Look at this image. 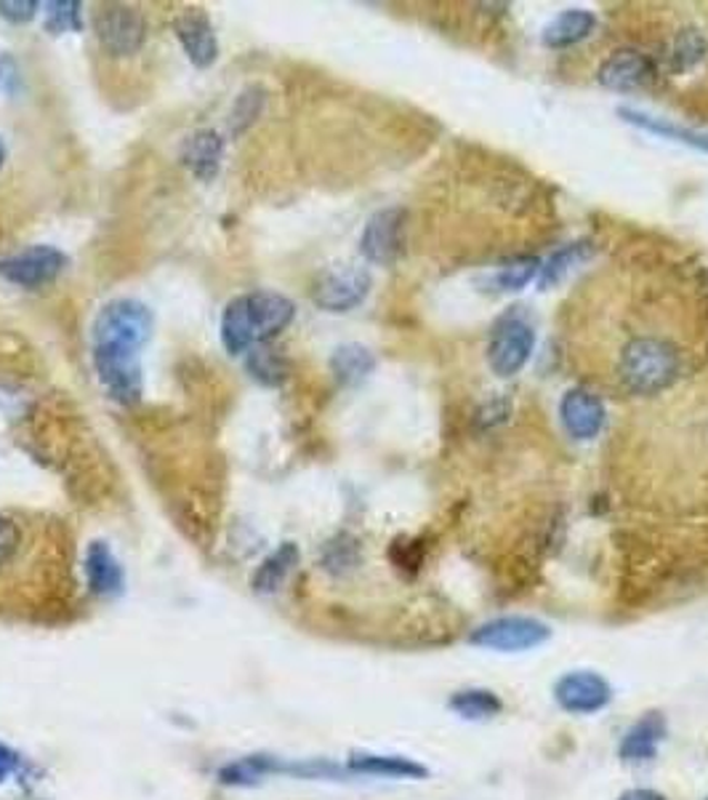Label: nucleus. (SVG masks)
Listing matches in <instances>:
<instances>
[{
    "instance_id": "nucleus-34",
    "label": "nucleus",
    "mask_w": 708,
    "mask_h": 800,
    "mask_svg": "<svg viewBox=\"0 0 708 800\" xmlns=\"http://www.w3.org/2000/svg\"><path fill=\"white\" fill-rule=\"evenodd\" d=\"M17 763H19L17 752H13L11 748H6V744L0 742V782H3V779L9 777L13 769H17Z\"/></svg>"
},
{
    "instance_id": "nucleus-28",
    "label": "nucleus",
    "mask_w": 708,
    "mask_h": 800,
    "mask_svg": "<svg viewBox=\"0 0 708 800\" xmlns=\"http://www.w3.org/2000/svg\"><path fill=\"white\" fill-rule=\"evenodd\" d=\"M248 368L261 385H280L282 376H286V363L272 349H253L251 358H248Z\"/></svg>"
},
{
    "instance_id": "nucleus-16",
    "label": "nucleus",
    "mask_w": 708,
    "mask_h": 800,
    "mask_svg": "<svg viewBox=\"0 0 708 800\" xmlns=\"http://www.w3.org/2000/svg\"><path fill=\"white\" fill-rule=\"evenodd\" d=\"M86 580L97 595H118L123 590V569L104 542H91L86 550Z\"/></svg>"
},
{
    "instance_id": "nucleus-8",
    "label": "nucleus",
    "mask_w": 708,
    "mask_h": 800,
    "mask_svg": "<svg viewBox=\"0 0 708 800\" xmlns=\"http://www.w3.org/2000/svg\"><path fill=\"white\" fill-rule=\"evenodd\" d=\"M557 704L570 715H595L612 702V685L591 670H572L555 683Z\"/></svg>"
},
{
    "instance_id": "nucleus-36",
    "label": "nucleus",
    "mask_w": 708,
    "mask_h": 800,
    "mask_svg": "<svg viewBox=\"0 0 708 800\" xmlns=\"http://www.w3.org/2000/svg\"><path fill=\"white\" fill-rule=\"evenodd\" d=\"M3 160H6V145L3 139H0V168H3Z\"/></svg>"
},
{
    "instance_id": "nucleus-25",
    "label": "nucleus",
    "mask_w": 708,
    "mask_h": 800,
    "mask_svg": "<svg viewBox=\"0 0 708 800\" xmlns=\"http://www.w3.org/2000/svg\"><path fill=\"white\" fill-rule=\"evenodd\" d=\"M24 550V529L17 517L0 513V574L19 561Z\"/></svg>"
},
{
    "instance_id": "nucleus-26",
    "label": "nucleus",
    "mask_w": 708,
    "mask_h": 800,
    "mask_svg": "<svg viewBox=\"0 0 708 800\" xmlns=\"http://www.w3.org/2000/svg\"><path fill=\"white\" fill-rule=\"evenodd\" d=\"M46 30L53 32V36L67 30H83L80 3H76V0H53V3H46Z\"/></svg>"
},
{
    "instance_id": "nucleus-29",
    "label": "nucleus",
    "mask_w": 708,
    "mask_h": 800,
    "mask_svg": "<svg viewBox=\"0 0 708 800\" xmlns=\"http://www.w3.org/2000/svg\"><path fill=\"white\" fill-rule=\"evenodd\" d=\"M261 102H265V97H261L259 91L251 89V91L242 93V97L238 99V105H235V110H232V131L235 134H240L248 124H251L256 116H259Z\"/></svg>"
},
{
    "instance_id": "nucleus-6",
    "label": "nucleus",
    "mask_w": 708,
    "mask_h": 800,
    "mask_svg": "<svg viewBox=\"0 0 708 800\" xmlns=\"http://www.w3.org/2000/svg\"><path fill=\"white\" fill-rule=\"evenodd\" d=\"M93 30H97L99 43L112 57L137 53L147 38L144 17L131 6H104V9H99L93 17Z\"/></svg>"
},
{
    "instance_id": "nucleus-31",
    "label": "nucleus",
    "mask_w": 708,
    "mask_h": 800,
    "mask_svg": "<svg viewBox=\"0 0 708 800\" xmlns=\"http://www.w3.org/2000/svg\"><path fill=\"white\" fill-rule=\"evenodd\" d=\"M38 9L40 3H36V0H0V17L9 19L13 24L30 22Z\"/></svg>"
},
{
    "instance_id": "nucleus-35",
    "label": "nucleus",
    "mask_w": 708,
    "mask_h": 800,
    "mask_svg": "<svg viewBox=\"0 0 708 800\" xmlns=\"http://www.w3.org/2000/svg\"><path fill=\"white\" fill-rule=\"evenodd\" d=\"M618 800H669V798H666L664 792L650 790V788H631V790H626Z\"/></svg>"
},
{
    "instance_id": "nucleus-22",
    "label": "nucleus",
    "mask_w": 708,
    "mask_h": 800,
    "mask_svg": "<svg viewBox=\"0 0 708 800\" xmlns=\"http://www.w3.org/2000/svg\"><path fill=\"white\" fill-rule=\"evenodd\" d=\"M448 708L461 715L463 721H490L503 710L501 697L490 689H463L450 697Z\"/></svg>"
},
{
    "instance_id": "nucleus-27",
    "label": "nucleus",
    "mask_w": 708,
    "mask_h": 800,
    "mask_svg": "<svg viewBox=\"0 0 708 800\" xmlns=\"http://www.w3.org/2000/svg\"><path fill=\"white\" fill-rule=\"evenodd\" d=\"M538 270H541V261L536 257H519L517 261H511L509 267H503L501 273L496 275L493 284L501 288V292H519L536 278Z\"/></svg>"
},
{
    "instance_id": "nucleus-20",
    "label": "nucleus",
    "mask_w": 708,
    "mask_h": 800,
    "mask_svg": "<svg viewBox=\"0 0 708 800\" xmlns=\"http://www.w3.org/2000/svg\"><path fill=\"white\" fill-rule=\"evenodd\" d=\"M618 116L626 120V124L639 126V129L660 134V137L674 139V142H682L696 147L700 152H708V134L696 131V129H687V126H677L669 124V120L656 118V116H647L642 110H634V107H618Z\"/></svg>"
},
{
    "instance_id": "nucleus-24",
    "label": "nucleus",
    "mask_w": 708,
    "mask_h": 800,
    "mask_svg": "<svg viewBox=\"0 0 708 800\" xmlns=\"http://www.w3.org/2000/svg\"><path fill=\"white\" fill-rule=\"evenodd\" d=\"M296 563H299V547H296L293 542L280 544L253 574V587L259 590V593H275V590L286 582V576L291 574Z\"/></svg>"
},
{
    "instance_id": "nucleus-11",
    "label": "nucleus",
    "mask_w": 708,
    "mask_h": 800,
    "mask_svg": "<svg viewBox=\"0 0 708 800\" xmlns=\"http://www.w3.org/2000/svg\"><path fill=\"white\" fill-rule=\"evenodd\" d=\"M656 78V65L642 51L620 49L605 59L599 67L597 80L610 91H637L645 89Z\"/></svg>"
},
{
    "instance_id": "nucleus-18",
    "label": "nucleus",
    "mask_w": 708,
    "mask_h": 800,
    "mask_svg": "<svg viewBox=\"0 0 708 800\" xmlns=\"http://www.w3.org/2000/svg\"><path fill=\"white\" fill-rule=\"evenodd\" d=\"M666 67L674 76H685V72L696 70V67L708 57V38L698 27H682L671 43L666 46Z\"/></svg>"
},
{
    "instance_id": "nucleus-23",
    "label": "nucleus",
    "mask_w": 708,
    "mask_h": 800,
    "mask_svg": "<svg viewBox=\"0 0 708 800\" xmlns=\"http://www.w3.org/2000/svg\"><path fill=\"white\" fill-rule=\"evenodd\" d=\"M595 254V246L589 244V240H581V244H570V246H562L559 251L551 254L549 259L544 261L541 270H538V288L541 292H546V288L557 286L559 280L565 278V275L570 273V267L576 265H584L586 259Z\"/></svg>"
},
{
    "instance_id": "nucleus-30",
    "label": "nucleus",
    "mask_w": 708,
    "mask_h": 800,
    "mask_svg": "<svg viewBox=\"0 0 708 800\" xmlns=\"http://www.w3.org/2000/svg\"><path fill=\"white\" fill-rule=\"evenodd\" d=\"M392 561L397 569H405V571H410V574H416L418 566L423 563V544L418 540L397 542L392 547Z\"/></svg>"
},
{
    "instance_id": "nucleus-13",
    "label": "nucleus",
    "mask_w": 708,
    "mask_h": 800,
    "mask_svg": "<svg viewBox=\"0 0 708 800\" xmlns=\"http://www.w3.org/2000/svg\"><path fill=\"white\" fill-rule=\"evenodd\" d=\"M559 416H562V425L572 435V438L591 441V438H597L599 429H602V425H605V406L597 395L576 387L562 398Z\"/></svg>"
},
{
    "instance_id": "nucleus-3",
    "label": "nucleus",
    "mask_w": 708,
    "mask_h": 800,
    "mask_svg": "<svg viewBox=\"0 0 708 800\" xmlns=\"http://www.w3.org/2000/svg\"><path fill=\"white\" fill-rule=\"evenodd\" d=\"M296 305L275 292H256L232 299L221 315V342L229 355L246 353L256 342L278 336L291 326Z\"/></svg>"
},
{
    "instance_id": "nucleus-12",
    "label": "nucleus",
    "mask_w": 708,
    "mask_h": 800,
    "mask_svg": "<svg viewBox=\"0 0 708 800\" xmlns=\"http://www.w3.org/2000/svg\"><path fill=\"white\" fill-rule=\"evenodd\" d=\"M173 32H177L181 49L195 67H211L219 57V43H216V32L211 19L202 11H185L173 19Z\"/></svg>"
},
{
    "instance_id": "nucleus-2",
    "label": "nucleus",
    "mask_w": 708,
    "mask_h": 800,
    "mask_svg": "<svg viewBox=\"0 0 708 800\" xmlns=\"http://www.w3.org/2000/svg\"><path fill=\"white\" fill-rule=\"evenodd\" d=\"M150 332V307L137 299L110 302L93 323V368L107 393L126 406L141 398L139 349L147 345Z\"/></svg>"
},
{
    "instance_id": "nucleus-7",
    "label": "nucleus",
    "mask_w": 708,
    "mask_h": 800,
    "mask_svg": "<svg viewBox=\"0 0 708 800\" xmlns=\"http://www.w3.org/2000/svg\"><path fill=\"white\" fill-rule=\"evenodd\" d=\"M370 292V275L362 267H339L328 270L317 278L312 288V299L320 310L328 313H349L362 305Z\"/></svg>"
},
{
    "instance_id": "nucleus-15",
    "label": "nucleus",
    "mask_w": 708,
    "mask_h": 800,
    "mask_svg": "<svg viewBox=\"0 0 708 800\" xmlns=\"http://www.w3.org/2000/svg\"><path fill=\"white\" fill-rule=\"evenodd\" d=\"M221 156H225V139L211 129L192 134L185 147H181V160L202 181H211L219 174Z\"/></svg>"
},
{
    "instance_id": "nucleus-32",
    "label": "nucleus",
    "mask_w": 708,
    "mask_h": 800,
    "mask_svg": "<svg viewBox=\"0 0 708 800\" xmlns=\"http://www.w3.org/2000/svg\"><path fill=\"white\" fill-rule=\"evenodd\" d=\"M19 89V65L11 53H0V93L13 97Z\"/></svg>"
},
{
    "instance_id": "nucleus-33",
    "label": "nucleus",
    "mask_w": 708,
    "mask_h": 800,
    "mask_svg": "<svg viewBox=\"0 0 708 800\" xmlns=\"http://www.w3.org/2000/svg\"><path fill=\"white\" fill-rule=\"evenodd\" d=\"M357 561V544L352 540H341L339 544H330L328 566L330 569H347L349 563Z\"/></svg>"
},
{
    "instance_id": "nucleus-21",
    "label": "nucleus",
    "mask_w": 708,
    "mask_h": 800,
    "mask_svg": "<svg viewBox=\"0 0 708 800\" xmlns=\"http://www.w3.org/2000/svg\"><path fill=\"white\" fill-rule=\"evenodd\" d=\"M373 368H376L373 353L362 345H343L336 349L333 358H330V372H333L336 379L347 387L360 385Z\"/></svg>"
},
{
    "instance_id": "nucleus-19",
    "label": "nucleus",
    "mask_w": 708,
    "mask_h": 800,
    "mask_svg": "<svg viewBox=\"0 0 708 800\" xmlns=\"http://www.w3.org/2000/svg\"><path fill=\"white\" fill-rule=\"evenodd\" d=\"M349 771H355V774L392 777V779H427L429 777L427 766L416 763L413 758L370 755V752H362V755L349 758Z\"/></svg>"
},
{
    "instance_id": "nucleus-9",
    "label": "nucleus",
    "mask_w": 708,
    "mask_h": 800,
    "mask_svg": "<svg viewBox=\"0 0 708 800\" xmlns=\"http://www.w3.org/2000/svg\"><path fill=\"white\" fill-rule=\"evenodd\" d=\"M405 221H408V214L400 206L376 211L368 219L366 230H362V257L373 261V265H392V261H397L405 244Z\"/></svg>"
},
{
    "instance_id": "nucleus-14",
    "label": "nucleus",
    "mask_w": 708,
    "mask_h": 800,
    "mask_svg": "<svg viewBox=\"0 0 708 800\" xmlns=\"http://www.w3.org/2000/svg\"><path fill=\"white\" fill-rule=\"evenodd\" d=\"M666 718L660 712H647V715L639 718L637 723L626 731L624 739L618 744V755L620 761L626 763H645L652 761L658 755L660 742L666 739Z\"/></svg>"
},
{
    "instance_id": "nucleus-5",
    "label": "nucleus",
    "mask_w": 708,
    "mask_h": 800,
    "mask_svg": "<svg viewBox=\"0 0 708 800\" xmlns=\"http://www.w3.org/2000/svg\"><path fill=\"white\" fill-rule=\"evenodd\" d=\"M532 347H536V334H532L530 323L519 318L517 313L506 315V318L498 320L493 339H490V368L498 376H515L530 361Z\"/></svg>"
},
{
    "instance_id": "nucleus-4",
    "label": "nucleus",
    "mask_w": 708,
    "mask_h": 800,
    "mask_svg": "<svg viewBox=\"0 0 708 800\" xmlns=\"http://www.w3.org/2000/svg\"><path fill=\"white\" fill-rule=\"evenodd\" d=\"M549 638V624L532 620V616H498V620L480 624L469 635V643L480 645V649L501 651V654H519V651L538 649Z\"/></svg>"
},
{
    "instance_id": "nucleus-17",
    "label": "nucleus",
    "mask_w": 708,
    "mask_h": 800,
    "mask_svg": "<svg viewBox=\"0 0 708 800\" xmlns=\"http://www.w3.org/2000/svg\"><path fill=\"white\" fill-rule=\"evenodd\" d=\"M597 27V17L591 11H584V9H570L565 13H559V17L551 19L549 24H546L544 30V46H549V49H570V46L581 43V40H586L595 32Z\"/></svg>"
},
{
    "instance_id": "nucleus-37",
    "label": "nucleus",
    "mask_w": 708,
    "mask_h": 800,
    "mask_svg": "<svg viewBox=\"0 0 708 800\" xmlns=\"http://www.w3.org/2000/svg\"><path fill=\"white\" fill-rule=\"evenodd\" d=\"M706 800H708V798H706Z\"/></svg>"
},
{
    "instance_id": "nucleus-1",
    "label": "nucleus",
    "mask_w": 708,
    "mask_h": 800,
    "mask_svg": "<svg viewBox=\"0 0 708 800\" xmlns=\"http://www.w3.org/2000/svg\"><path fill=\"white\" fill-rule=\"evenodd\" d=\"M612 297H605L602 328V366L595 379L605 382L624 395H658L677 385L696 358V339L679 318L677 297L666 307H658V286L642 284L629 292L612 286ZM589 307L602 315V299Z\"/></svg>"
},
{
    "instance_id": "nucleus-10",
    "label": "nucleus",
    "mask_w": 708,
    "mask_h": 800,
    "mask_svg": "<svg viewBox=\"0 0 708 800\" xmlns=\"http://www.w3.org/2000/svg\"><path fill=\"white\" fill-rule=\"evenodd\" d=\"M67 257L53 246H32L9 259H0V275L13 286L38 288L51 284L64 270Z\"/></svg>"
}]
</instances>
